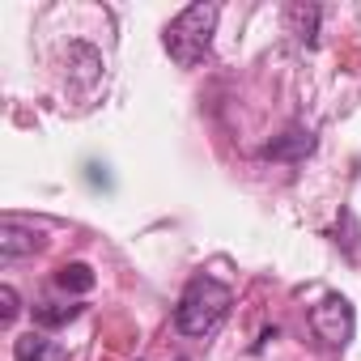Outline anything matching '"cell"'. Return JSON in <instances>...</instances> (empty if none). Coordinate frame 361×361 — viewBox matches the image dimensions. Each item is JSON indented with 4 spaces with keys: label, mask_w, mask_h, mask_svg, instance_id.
<instances>
[{
    "label": "cell",
    "mask_w": 361,
    "mask_h": 361,
    "mask_svg": "<svg viewBox=\"0 0 361 361\" xmlns=\"http://www.w3.org/2000/svg\"><path fill=\"white\" fill-rule=\"evenodd\" d=\"M230 306H234L230 285H221V281L209 276V272H204V276H192L188 289H183V298H178L174 327L183 331V336H192V340H204V336H213V331L226 323Z\"/></svg>",
    "instance_id": "cell-1"
},
{
    "label": "cell",
    "mask_w": 361,
    "mask_h": 361,
    "mask_svg": "<svg viewBox=\"0 0 361 361\" xmlns=\"http://www.w3.org/2000/svg\"><path fill=\"white\" fill-rule=\"evenodd\" d=\"M217 18H221L217 5H192V9H183V13L166 26L161 43H166V51H170V60H174L178 68H196V64L209 56Z\"/></svg>",
    "instance_id": "cell-2"
},
{
    "label": "cell",
    "mask_w": 361,
    "mask_h": 361,
    "mask_svg": "<svg viewBox=\"0 0 361 361\" xmlns=\"http://www.w3.org/2000/svg\"><path fill=\"white\" fill-rule=\"evenodd\" d=\"M353 327H357L353 302L340 298V293H327V298L310 310V331H314L327 348H344V344L353 340Z\"/></svg>",
    "instance_id": "cell-3"
},
{
    "label": "cell",
    "mask_w": 361,
    "mask_h": 361,
    "mask_svg": "<svg viewBox=\"0 0 361 361\" xmlns=\"http://www.w3.org/2000/svg\"><path fill=\"white\" fill-rule=\"evenodd\" d=\"M13 357L18 361H68V353L47 336V331H26L13 340Z\"/></svg>",
    "instance_id": "cell-4"
},
{
    "label": "cell",
    "mask_w": 361,
    "mask_h": 361,
    "mask_svg": "<svg viewBox=\"0 0 361 361\" xmlns=\"http://www.w3.org/2000/svg\"><path fill=\"white\" fill-rule=\"evenodd\" d=\"M306 153H314V136L310 132H285V136H276L272 145H264V157H272V161H302Z\"/></svg>",
    "instance_id": "cell-5"
},
{
    "label": "cell",
    "mask_w": 361,
    "mask_h": 361,
    "mask_svg": "<svg viewBox=\"0 0 361 361\" xmlns=\"http://www.w3.org/2000/svg\"><path fill=\"white\" fill-rule=\"evenodd\" d=\"M35 251H39V238L30 230H18L13 221L0 226V259H5V264H13L22 255H35Z\"/></svg>",
    "instance_id": "cell-6"
},
{
    "label": "cell",
    "mask_w": 361,
    "mask_h": 361,
    "mask_svg": "<svg viewBox=\"0 0 361 361\" xmlns=\"http://www.w3.org/2000/svg\"><path fill=\"white\" fill-rule=\"evenodd\" d=\"M56 285L64 293H90L94 289V272H90V264H64L56 272Z\"/></svg>",
    "instance_id": "cell-7"
},
{
    "label": "cell",
    "mask_w": 361,
    "mask_h": 361,
    "mask_svg": "<svg viewBox=\"0 0 361 361\" xmlns=\"http://www.w3.org/2000/svg\"><path fill=\"white\" fill-rule=\"evenodd\" d=\"M289 26L302 43H314V30H319V9L314 5H289Z\"/></svg>",
    "instance_id": "cell-8"
},
{
    "label": "cell",
    "mask_w": 361,
    "mask_h": 361,
    "mask_svg": "<svg viewBox=\"0 0 361 361\" xmlns=\"http://www.w3.org/2000/svg\"><path fill=\"white\" fill-rule=\"evenodd\" d=\"M77 314H81V306H35V323L39 327H60V323H68Z\"/></svg>",
    "instance_id": "cell-9"
},
{
    "label": "cell",
    "mask_w": 361,
    "mask_h": 361,
    "mask_svg": "<svg viewBox=\"0 0 361 361\" xmlns=\"http://www.w3.org/2000/svg\"><path fill=\"white\" fill-rule=\"evenodd\" d=\"M0 306H5V310H0V323H5V327H9V323L18 319V310H22V306H18V293H13L9 285H5V289H0Z\"/></svg>",
    "instance_id": "cell-10"
},
{
    "label": "cell",
    "mask_w": 361,
    "mask_h": 361,
    "mask_svg": "<svg viewBox=\"0 0 361 361\" xmlns=\"http://www.w3.org/2000/svg\"><path fill=\"white\" fill-rule=\"evenodd\" d=\"M85 170H90L85 178H90V183H94V188H111V174H106V166H98V161H90Z\"/></svg>",
    "instance_id": "cell-11"
},
{
    "label": "cell",
    "mask_w": 361,
    "mask_h": 361,
    "mask_svg": "<svg viewBox=\"0 0 361 361\" xmlns=\"http://www.w3.org/2000/svg\"><path fill=\"white\" fill-rule=\"evenodd\" d=\"M174 361H183V357H174Z\"/></svg>",
    "instance_id": "cell-12"
}]
</instances>
